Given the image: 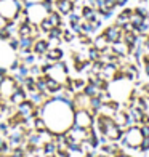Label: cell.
I'll return each instance as SVG.
<instances>
[{
	"label": "cell",
	"mask_w": 149,
	"mask_h": 157,
	"mask_svg": "<svg viewBox=\"0 0 149 157\" xmlns=\"http://www.w3.org/2000/svg\"><path fill=\"white\" fill-rule=\"evenodd\" d=\"M42 119L45 120L47 130L52 135L66 133L74 125V112L69 104L61 99H47L42 104Z\"/></svg>",
	"instance_id": "1"
},
{
	"label": "cell",
	"mask_w": 149,
	"mask_h": 157,
	"mask_svg": "<svg viewBox=\"0 0 149 157\" xmlns=\"http://www.w3.org/2000/svg\"><path fill=\"white\" fill-rule=\"evenodd\" d=\"M21 10H24V0H0V16L6 21L15 19Z\"/></svg>",
	"instance_id": "2"
},
{
	"label": "cell",
	"mask_w": 149,
	"mask_h": 157,
	"mask_svg": "<svg viewBox=\"0 0 149 157\" xmlns=\"http://www.w3.org/2000/svg\"><path fill=\"white\" fill-rule=\"evenodd\" d=\"M24 11V15H26V19L29 21V23L35 24V26H39V23L44 18H47V10L42 6V3H34L31 6H27V8L23 10Z\"/></svg>",
	"instance_id": "3"
},
{
	"label": "cell",
	"mask_w": 149,
	"mask_h": 157,
	"mask_svg": "<svg viewBox=\"0 0 149 157\" xmlns=\"http://www.w3.org/2000/svg\"><path fill=\"white\" fill-rule=\"evenodd\" d=\"M18 88V83L13 80L11 75H6L2 82H0V98L3 99H10V96L13 95V91Z\"/></svg>",
	"instance_id": "4"
},
{
	"label": "cell",
	"mask_w": 149,
	"mask_h": 157,
	"mask_svg": "<svg viewBox=\"0 0 149 157\" xmlns=\"http://www.w3.org/2000/svg\"><path fill=\"white\" fill-rule=\"evenodd\" d=\"M13 53L15 52H13L10 47H5L3 40H0V67H8L10 66L11 61L16 58Z\"/></svg>",
	"instance_id": "5"
},
{
	"label": "cell",
	"mask_w": 149,
	"mask_h": 157,
	"mask_svg": "<svg viewBox=\"0 0 149 157\" xmlns=\"http://www.w3.org/2000/svg\"><path fill=\"white\" fill-rule=\"evenodd\" d=\"M74 125L75 127H80V128H88L91 125V116L83 111V109H79L75 114H74Z\"/></svg>",
	"instance_id": "6"
},
{
	"label": "cell",
	"mask_w": 149,
	"mask_h": 157,
	"mask_svg": "<svg viewBox=\"0 0 149 157\" xmlns=\"http://www.w3.org/2000/svg\"><path fill=\"white\" fill-rule=\"evenodd\" d=\"M122 27L120 26H109L108 29H106L104 32H103V35L106 37V40L109 42V44H116V42H119V40H122Z\"/></svg>",
	"instance_id": "7"
},
{
	"label": "cell",
	"mask_w": 149,
	"mask_h": 157,
	"mask_svg": "<svg viewBox=\"0 0 149 157\" xmlns=\"http://www.w3.org/2000/svg\"><path fill=\"white\" fill-rule=\"evenodd\" d=\"M55 6H56V11L59 13V15H69L71 11L74 10V2L72 0H56L55 2Z\"/></svg>",
	"instance_id": "8"
},
{
	"label": "cell",
	"mask_w": 149,
	"mask_h": 157,
	"mask_svg": "<svg viewBox=\"0 0 149 157\" xmlns=\"http://www.w3.org/2000/svg\"><path fill=\"white\" fill-rule=\"evenodd\" d=\"M27 99V93H26V88L23 87V85H18V88L13 91V95L10 96V103L11 104H21L23 101H26Z\"/></svg>",
	"instance_id": "9"
},
{
	"label": "cell",
	"mask_w": 149,
	"mask_h": 157,
	"mask_svg": "<svg viewBox=\"0 0 149 157\" xmlns=\"http://www.w3.org/2000/svg\"><path fill=\"white\" fill-rule=\"evenodd\" d=\"M48 48H50L48 40H45V39H35V40H34L32 52L37 55V56H44V55L48 52Z\"/></svg>",
	"instance_id": "10"
},
{
	"label": "cell",
	"mask_w": 149,
	"mask_h": 157,
	"mask_svg": "<svg viewBox=\"0 0 149 157\" xmlns=\"http://www.w3.org/2000/svg\"><path fill=\"white\" fill-rule=\"evenodd\" d=\"M34 109H35V106L29 99H26L21 104H18V114L21 117H34Z\"/></svg>",
	"instance_id": "11"
},
{
	"label": "cell",
	"mask_w": 149,
	"mask_h": 157,
	"mask_svg": "<svg viewBox=\"0 0 149 157\" xmlns=\"http://www.w3.org/2000/svg\"><path fill=\"white\" fill-rule=\"evenodd\" d=\"M19 39V53L21 55H27L32 52V45H34V37H31V35H27V37H18Z\"/></svg>",
	"instance_id": "12"
},
{
	"label": "cell",
	"mask_w": 149,
	"mask_h": 157,
	"mask_svg": "<svg viewBox=\"0 0 149 157\" xmlns=\"http://www.w3.org/2000/svg\"><path fill=\"white\" fill-rule=\"evenodd\" d=\"M63 50L59 48V47H52V48H48V52L44 55L45 58H47V61H50V63H56V61H59L61 58H63Z\"/></svg>",
	"instance_id": "13"
},
{
	"label": "cell",
	"mask_w": 149,
	"mask_h": 157,
	"mask_svg": "<svg viewBox=\"0 0 149 157\" xmlns=\"http://www.w3.org/2000/svg\"><path fill=\"white\" fill-rule=\"evenodd\" d=\"M127 144L130 146H138L141 141H143V136H141V133L136 130V128H132V130L127 133Z\"/></svg>",
	"instance_id": "14"
},
{
	"label": "cell",
	"mask_w": 149,
	"mask_h": 157,
	"mask_svg": "<svg viewBox=\"0 0 149 157\" xmlns=\"http://www.w3.org/2000/svg\"><path fill=\"white\" fill-rule=\"evenodd\" d=\"M42 149H44V154L45 155H55L56 151H58V146H56L55 140H50V141H47L45 144L42 146Z\"/></svg>",
	"instance_id": "15"
},
{
	"label": "cell",
	"mask_w": 149,
	"mask_h": 157,
	"mask_svg": "<svg viewBox=\"0 0 149 157\" xmlns=\"http://www.w3.org/2000/svg\"><path fill=\"white\" fill-rule=\"evenodd\" d=\"M132 13H133V10H124V11L117 16V26L122 27L124 24L130 23V16H132Z\"/></svg>",
	"instance_id": "16"
},
{
	"label": "cell",
	"mask_w": 149,
	"mask_h": 157,
	"mask_svg": "<svg viewBox=\"0 0 149 157\" xmlns=\"http://www.w3.org/2000/svg\"><path fill=\"white\" fill-rule=\"evenodd\" d=\"M47 18L50 19V23L53 24V27L61 26V24H63V18H61V15H59V13L56 11V10H55V11H52V13H48Z\"/></svg>",
	"instance_id": "17"
},
{
	"label": "cell",
	"mask_w": 149,
	"mask_h": 157,
	"mask_svg": "<svg viewBox=\"0 0 149 157\" xmlns=\"http://www.w3.org/2000/svg\"><path fill=\"white\" fill-rule=\"evenodd\" d=\"M61 37H63L61 26H56V27H53V29L48 32V40H61Z\"/></svg>",
	"instance_id": "18"
},
{
	"label": "cell",
	"mask_w": 149,
	"mask_h": 157,
	"mask_svg": "<svg viewBox=\"0 0 149 157\" xmlns=\"http://www.w3.org/2000/svg\"><path fill=\"white\" fill-rule=\"evenodd\" d=\"M34 130L35 132H47V125H45V120L42 117H34Z\"/></svg>",
	"instance_id": "19"
},
{
	"label": "cell",
	"mask_w": 149,
	"mask_h": 157,
	"mask_svg": "<svg viewBox=\"0 0 149 157\" xmlns=\"http://www.w3.org/2000/svg\"><path fill=\"white\" fill-rule=\"evenodd\" d=\"M108 44H109V42L106 40L104 35H99V37H96V39H95V47L99 50V52H103V50L108 48Z\"/></svg>",
	"instance_id": "20"
},
{
	"label": "cell",
	"mask_w": 149,
	"mask_h": 157,
	"mask_svg": "<svg viewBox=\"0 0 149 157\" xmlns=\"http://www.w3.org/2000/svg\"><path fill=\"white\" fill-rule=\"evenodd\" d=\"M11 152V146H10V143L3 140V138H0V155H8Z\"/></svg>",
	"instance_id": "21"
},
{
	"label": "cell",
	"mask_w": 149,
	"mask_h": 157,
	"mask_svg": "<svg viewBox=\"0 0 149 157\" xmlns=\"http://www.w3.org/2000/svg\"><path fill=\"white\" fill-rule=\"evenodd\" d=\"M39 29H40V32H47V34H48L50 31L53 29V24L50 23L48 18H44V19H42L40 23H39Z\"/></svg>",
	"instance_id": "22"
},
{
	"label": "cell",
	"mask_w": 149,
	"mask_h": 157,
	"mask_svg": "<svg viewBox=\"0 0 149 157\" xmlns=\"http://www.w3.org/2000/svg\"><path fill=\"white\" fill-rule=\"evenodd\" d=\"M35 58H37V55H35L34 52H31V53L24 55V56H23V59H21V61H23L24 64H27V66H32V64L35 63Z\"/></svg>",
	"instance_id": "23"
},
{
	"label": "cell",
	"mask_w": 149,
	"mask_h": 157,
	"mask_svg": "<svg viewBox=\"0 0 149 157\" xmlns=\"http://www.w3.org/2000/svg\"><path fill=\"white\" fill-rule=\"evenodd\" d=\"M88 58H90L91 61H98L99 58H101V52H99L96 47L90 48V50H88Z\"/></svg>",
	"instance_id": "24"
},
{
	"label": "cell",
	"mask_w": 149,
	"mask_h": 157,
	"mask_svg": "<svg viewBox=\"0 0 149 157\" xmlns=\"http://www.w3.org/2000/svg\"><path fill=\"white\" fill-rule=\"evenodd\" d=\"M29 75H32V77H39V75H42V69H40V66H35V64L29 66Z\"/></svg>",
	"instance_id": "25"
},
{
	"label": "cell",
	"mask_w": 149,
	"mask_h": 157,
	"mask_svg": "<svg viewBox=\"0 0 149 157\" xmlns=\"http://www.w3.org/2000/svg\"><path fill=\"white\" fill-rule=\"evenodd\" d=\"M8 47L13 50V52H19V39L11 37V39L8 40Z\"/></svg>",
	"instance_id": "26"
},
{
	"label": "cell",
	"mask_w": 149,
	"mask_h": 157,
	"mask_svg": "<svg viewBox=\"0 0 149 157\" xmlns=\"http://www.w3.org/2000/svg\"><path fill=\"white\" fill-rule=\"evenodd\" d=\"M72 39H74V32H72V31H63L61 40H64V42H72Z\"/></svg>",
	"instance_id": "27"
},
{
	"label": "cell",
	"mask_w": 149,
	"mask_h": 157,
	"mask_svg": "<svg viewBox=\"0 0 149 157\" xmlns=\"http://www.w3.org/2000/svg\"><path fill=\"white\" fill-rule=\"evenodd\" d=\"M19 66H21V59L15 58V59L11 61V64H10V66H8V69H10V71H13V72H16V71H18V67H19Z\"/></svg>",
	"instance_id": "28"
},
{
	"label": "cell",
	"mask_w": 149,
	"mask_h": 157,
	"mask_svg": "<svg viewBox=\"0 0 149 157\" xmlns=\"http://www.w3.org/2000/svg\"><path fill=\"white\" fill-rule=\"evenodd\" d=\"M0 132H3L5 135H8V132H10L8 124H6V122H0Z\"/></svg>",
	"instance_id": "29"
},
{
	"label": "cell",
	"mask_w": 149,
	"mask_h": 157,
	"mask_svg": "<svg viewBox=\"0 0 149 157\" xmlns=\"http://www.w3.org/2000/svg\"><path fill=\"white\" fill-rule=\"evenodd\" d=\"M34 3H42V0H24V8H27V6H31Z\"/></svg>",
	"instance_id": "30"
},
{
	"label": "cell",
	"mask_w": 149,
	"mask_h": 157,
	"mask_svg": "<svg viewBox=\"0 0 149 157\" xmlns=\"http://www.w3.org/2000/svg\"><path fill=\"white\" fill-rule=\"evenodd\" d=\"M6 72H8V67H0V82L6 77Z\"/></svg>",
	"instance_id": "31"
},
{
	"label": "cell",
	"mask_w": 149,
	"mask_h": 157,
	"mask_svg": "<svg viewBox=\"0 0 149 157\" xmlns=\"http://www.w3.org/2000/svg\"><path fill=\"white\" fill-rule=\"evenodd\" d=\"M128 0H116V6H124Z\"/></svg>",
	"instance_id": "32"
},
{
	"label": "cell",
	"mask_w": 149,
	"mask_h": 157,
	"mask_svg": "<svg viewBox=\"0 0 149 157\" xmlns=\"http://www.w3.org/2000/svg\"><path fill=\"white\" fill-rule=\"evenodd\" d=\"M146 147H149V138L144 140V149H146Z\"/></svg>",
	"instance_id": "33"
},
{
	"label": "cell",
	"mask_w": 149,
	"mask_h": 157,
	"mask_svg": "<svg viewBox=\"0 0 149 157\" xmlns=\"http://www.w3.org/2000/svg\"><path fill=\"white\" fill-rule=\"evenodd\" d=\"M144 48H146V50H149V39L144 42Z\"/></svg>",
	"instance_id": "34"
},
{
	"label": "cell",
	"mask_w": 149,
	"mask_h": 157,
	"mask_svg": "<svg viewBox=\"0 0 149 157\" xmlns=\"http://www.w3.org/2000/svg\"><path fill=\"white\" fill-rule=\"evenodd\" d=\"M53 2H56V0H53Z\"/></svg>",
	"instance_id": "35"
},
{
	"label": "cell",
	"mask_w": 149,
	"mask_h": 157,
	"mask_svg": "<svg viewBox=\"0 0 149 157\" xmlns=\"http://www.w3.org/2000/svg\"><path fill=\"white\" fill-rule=\"evenodd\" d=\"M120 157H124V155H120Z\"/></svg>",
	"instance_id": "36"
}]
</instances>
